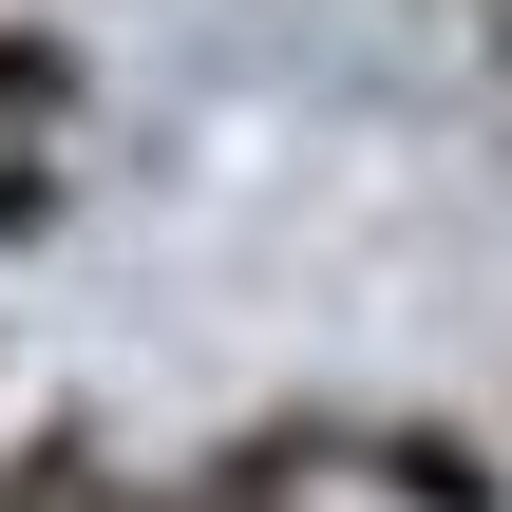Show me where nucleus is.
Masks as SVG:
<instances>
[{"mask_svg": "<svg viewBox=\"0 0 512 512\" xmlns=\"http://www.w3.org/2000/svg\"><path fill=\"white\" fill-rule=\"evenodd\" d=\"M361 475H399L418 512H512V475L475 456V437H437V418H380V437H361Z\"/></svg>", "mask_w": 512, "mask_h": 512, "instance_id": "1", "label": "nucleus"}, {"mask_svg": "<svg viewBox=\"0 0 512 512\" xmlns=\"http://www.w3.org/2000/svg\"><path fill=\"white\" fill-rule=\"evenodd\" d=\"M0 512H95V437H76V418H38V437L0 456Z\"/></svg>", "mask_w": 512, "mask_h": 512, "instance_id": "2", "label": "nucleus"}, {"mask_svg": "<svg viewBox=\"0 0 512 512\" xmlns=\"http://www.w3.org/2000/svg\"><path fill=\"white\" fill-rule=\"evenodd\" d=\"M76 95V38L57 19H0V114H57Z\"/></svg>", "mask_w": 512, "mask_h": 512, "instance_id": "3", "label": "nucleus"}, {"mask_svg": "<svg viewBox=\"0 0 512 512\" xmlns=\"http://www.w3.org/2000/svg\"><path fill=\"white\" fill-rule=\"evenodd\" d=\"M38 228H57V171H38V152H0V247H38Z\"/></svg>", "mask_w": 512, "mask_h": 512, "instance_id": "4", "label": "nucleus"}, {"mask_svg": "<svg viewBox=\"0 0 512 512\" xmlns=\"http://www.w3.org/2000/svg\"><path fill=\"white\" fill-rule=\"evenodd\" d=\"M114 512H266L247 475H209V494H114Z\"/></svg>", "mask_w": 512, "mask_h": 512, "instance_id": "5", "label": "nucleus"}, {"mask_svg": "<svg viewBox=\"0 0 512 512\" xmlns=\"http://www.w3.org/2000/svg\"><path fill=\"white\" fill-rule=\"evenodd\" d=\"M494 57H512V0H494Z\"/></svg>", "mask_w": 512, "mask_h": 512, "instance_id": "6", "label": "nucleus"}]
</instances>
